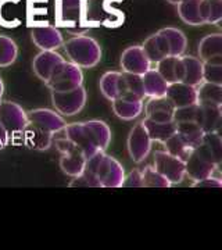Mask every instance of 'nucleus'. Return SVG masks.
Returning a JSON list of instances; mask_svg holds the SVG:
<instances>
[{
    "label": "nucleus",
    "mask_w": 222,
    "mask_h": 250,
    "mask_svg": "<svg viewBox=\"0 0 222 250\" xmlns=\"http://www.w3.org/2000/svg\"><path fill=\"white\" fill-rule=\"evenodd\" d=\"M86 98L88 93L83 86L68 92H52V103L62 117H72L82 111L86 104Z\"/></svg>",
    "instance_id": "nucleus-4"
},
{
    "label": "nucleus",
    "mask_w": 222,
    "mask_h": 250,
    "mask_svg": "<svg viewBox=\"0 0 222 250\" xmlns=\"http://www.w3.org/2000/svg\"><path fill=\"white\" fill-rule=\"evenodd\" d=\"M156 170L160 172L164 178H167L171 185L181 184L185 174V161L169 154L165 150H157L154 153V166Z\"/></svg>",
    "instance_id": "nucleus-6"
},
{
    "label": "nucleus",
    "mask_w": 222,
    "mask_h": 250,
    "mask_svg": "<svg viewBox=\"0 0 222 250\" xmlns=\"http://www.w3.org/2000/svg\"><path fill=\"white\" fill-rule=\"evenodd\" d=\"M22 134H24L25 145L34 150H47L53 143V134L31 124L27 125V128L22 131Z\"/></svg>",
    "instance_id": "nucleus-22"
},
{
    "label": "nucleus",
    "mask_w": 222,
    "mask_h": 250,
    "mask_svg": "<svg viewBox=\"0 0 222 250\" xmlns=\"http://www.w3.org/2000/svg\"><path fill=\"white\" fill-rule=\"evenodd\" d=\"M165 98L175 108L185 107L197 103V90L195 86L187 85L185 82H174L168 85Z\"/></svg>",
    "instance_id": "nucleus-15"
},
{
    "label": "nucleus",
    "mask_w": 222,
    "mask_h": 250,
    "mask_svg": "<svg viewBox=\"0 0 222 250\" xmlns=\"http://www.w3.org/2000/svg\"><path fill=\"white\" fill-rule=\"evenodd\" d=\"M56 25L74 31L83 25L86 17V0H56Z\"/></svg>",
    "instance_id": "nucleus-3"
},
{
    "label": "nucleus",
    "mask_w": 222,
    "mask_h": 250,
    "mask_svg": "<svg viewBox=\"0 0 222 250\" xmlns=\"http://www.w3.org/2000/svg\"><path fill=\"white\" fill-rule=\"evenodd\" d=\"M10 142V135L7 134V131L0 125V149L6 147Z\"/></svg>",
    "instance_id": "nucleus-42"
},
{
    "label": "nucleus",
    "mask_w": 222,
    "mask_h": 250,
    "mask_svg": "<svg viewBox=\"0 0 222 250\" xmlns=\"http://www.w3.org/2000/svg\"><path fill=\"white\" fill-rule=\"evenodd\" d=\"M142 124L146 128V131H147V134H149L153 142L164 143L169 136H172L177 132V123H174V121L157 123V121H151L149 118H144Z\"/></svg>",
    "instance_id": "nucleus-26"
},
{
    "label": "nucleus",
    "mask_w": 222,
    "mask_h": 250,
    "mask_svg": "<svg viewBox=\"0 0 222 250\" xmlns=\"http://www.w3.org/2000/svg\"><path fill=\"white\" fill-rule=\"evenodd\" d=\"M177 134L193 150L203 141L204 131L196 123H179L177 124Z\"/></svg>",
    "instance_id": "nucleus-31"
},
{
    "label": "nucleus",
    "mask_w": 222,
    "mask_h": 250,
    "mask_svg": "<svg viewBox=\"0 0 222 250\" xmlns=\"http://www.w3.org/2000/svg\"><path fill=\"white\" fill-rule=\"evenodd\" d=\"M156 70L167 83L182 82L185 75V65L182 56H167L156 64Z\"/></svg>",
    "instance_id": "nucleus-18"
},
{
    "label": "nucleus",
    "mask_w": 222,
    "mask_h": 250,
    "mask_svg": "<svg viewBox=\"0 0 222 250\" xmlns=\"http://www.w3.org/2000/svg\"><path fill=\"white\" fill-rule=\"evenodd\" d=\"M199 59L203 62H222V35L220 32L205 35L197 47Z\"/></svg>",
    "instance_id": "nucleus-19"
},
{
    "label": "nucleus",
    "mask_w": 222,
    "mask_h": 250,
    "mask_svg": "<svg viewBox=\"0 0 222 250\" xmlns=\"http://www.w3.org/2000/svg\"><path fill=\"white\" fill-rule=\"evenodd\" d=\"M222 123V106H211V104H199L197 103V114L196 124L199 125L204 134L220 132Z\"/></svg>",
    "instance_id": "nucleus-13"
},
{
    "label": "nucleus",
    "mask_w": 222,
    "mask_h": 250,
    "mask_svg": "<svg viewBox=\"0 0 222 250\" xmlns=\"http://www.w3.org/2000/svg\"><path fill=\"white\" fill-rule=\"evenodd\" d=\"M196 114H197V103L185 106V107H178L174 110L172 121L174 123H196Z\"/></svg>",
    "instance_id": "nucleus-39"
},
{
    "label": "nucleus",
    "mask_w": 222,
    "mask_h": 250,
    "mask_svg": "<svg viewBox=\"0 0 222 250\" xmlns=\"http://www.w3.org/2000/svg\"><path fill=\"white\" fill-rule=\"evenodd\" d=\"M64 136L67 139H70L81 152L85 154V157L89 159L92 157L93 154L99 153L95 146L92 145V142L89 141V136L83 128V124L82 123H72V124H67L64 126V129L61 131Z\"/></svg>",
    "instance_id": "nucleus-17"
},
{
    "label": "nucleus",
    "mask_w": 222,
    "mask_h": 250,
    "mask_svg": "<svg viewBox=\"0 0 222 250\" xmlns=\"http://www.w3.org/2000/svg\"><path fill=\"white\" fill-rule=\"evenodd\" d=\"M32 42L40 50H57L64 45V36L56 25H38L31 32Z\"/></svg>",
    "instance_id": "nucleus-11"
},
{
    "label": "nucleus",
    "mask_w": 222,
    "mask_h": 250,
    "mask_svg": "<svg viewBox=\"0 0 222 250\" xmlns=\"http://www.w3.org/2000/svg\"><path fill=\"white\" fill-rule=\"evenodd\" d=\"M117 98L129 99V100H144V89H143L142 75L120 72L118 83H117Z\"/></svg>",
    "instance_id": "nucleus-12"
},
{
    "label": "nucleus",
    "mask_w": 222,
    "mask_h": 250,
    "mask_svg": "<svg viewBox=\"0 0 222 250\" xmlns=\"http://www.w3.org/2000/svg\"><path fill=\"white\" fill-rule=\"evenodd\" d=\"M89 136V141L95 146L98 152H106L111 142V129L110 126L100 120H90L82 123Z\"/></svg>",
    "instance_id": "nucleus-16"
},
{
    "label": "nucleus",
    "mask_w": 222,
    "mask_h": 250,
    "mask_svg": "<svg viewBox=\"0 0 222 250\" xmlns=\"http://www.w3.org/2000/svg\"><path fill=\"white\" fill-rule=\"evenodd\" d=\"M118 77H120V72L118 71H107L106 74L101 75L100 82H99L101 95L106 99H108L110 102L114 100L118 96V93H117Z\"/></svg>",
    "instance_id": "nucleus-36"
},
{
    "label": "nucleus",
    "mask_w": 222,
    "mask_h": 250,
    "mask_svg": "<svg viewBox=\"0 0 222 250\" xmlns=\"http://www.w3.org/2000/svg\"><path fill=\"white\" fill-rule=\"evenodd\" d=\"M182 62L185 65V75L183 81L187 85L197 88L203 82V62L196 56H182Z\"/></svg>",
    "instance_id": "nucleus-29"
},
{
    "label": "nucleus",
    "mask_w": 222,
    "mask_h": 250,
    "mask_svg": "<svg viewBox=\"0 0 222 250\" xmlns=\"http://www.w3.org/2000/svg\"><path fill=\"white\" fill-rule=\"evenodd\" d=\"M199 11L203 24L217 25L222 21V0H200Z\"/></svg>",
    "instance_id": "nucleus-33"
},
{
    "label": "nucleus",
    "mask_w": 222,
    "mask_h": 250,
    "mask_svg": "<svg viewBox=\"0 0 222 250\" xmlns=\"http://www.w3.org/2000/svg\"><path fill=\"white\" fill-rule=\"evenodd\" d=\"M199 7L200 0H182L177 4L178 16L187 25H203Z\"/></svg>",
    "instance_id": "nucleus-32"
},
{
    "label": "nucleus",
    "mask_w": 222,
    "mask_h": 250,
    "mask_svg": "<svg viewBox=\"0 0 222 250\" xmlns=\"http://www.w3.org/2000/svg\"><path fill=\"white\" fill-rule=\"evenodd\" d=\"M18 57L17 43L6 35H0V68L10 67Z\"/></svg>",
    "instance_id": "nucleus-34"
},
{
    "label": "nucleus",
    "mask_w": 222,
    "mask_h": 250,
    "mask_svg": "<svg viewBox=\"0 0 222 250\" xmlns=\"http://www.w3.org/2000/svg\"><path fill=\"white\" fill-rule=\"evenodd\" d=\"M3 93H4V83H3V81L0 78V99L3 96Z\"/></svg>",
    "instance_id": "nucleus-43"
},
{
    "label": "nucleus",
    "mask_w": 222,
    "mask_h": 250,
    "mask_svg": "<svg viewBox=\"0 0 222 250\" xmlns=\"http://www.w3.org/2000/svg\"><path fill=\"white\" fill-rule=\"evenodd\" d=\"M28 124L44 129L50 134L57 135L67 125L64 117L50 108H35L27 113Z\"/></svg>",
    "instance_id": "nucleus-8"
},
{
    "label": "nucleus",
    "mask_w": 222,
    "mask_h": 250,
    "mask_svg": "<svg viewBox=\"0 0 222 250\" xmlns=\"http://www.w3.org/2000/svg\"><path fill=\"white\" fill-rule=\"evenodd\" d=\"M217 168L218 166L208 157H205L199 149H193L185 161V174L193 182L214 175Z\"/></svg>",
    "instance_id": "nucleus-9"
},
{
    "label": "nucleus",
    "mask_w": 222,
    "mask_h": 250,
    "mask_svg": "<svg viewBox=\"0 0 222 250\" xmlns=\"http://www.w3.org/2000/svg\"><path fill=\"white\" fill-rule=\"evenodd\" d=\"M203 82L222 85V62H203Z\"/></svg>",
    "instance_id": "nucleus-38"
},
{
    "label": "nucleus",
    "mask_w": 222,
    "mask_h": 250,
    "mask_svg": "<svg viewBox=\"0 0 222 250\" xmlns=\"http://www.w3.org/2000/svg\"><path fill=\"white\" fill-rule=\"evenodd\" d=\"M83 83V72L82 68L74 62L64 60L52 72L46 82L47 88L52 92H68L77 89Z\"/></svg>",
    "instance_id": "nucleus-2"
},
{
    "label": "nucleus",
    "mask_w": 222,
    "mask_h": 250,
    "mask_svg": "<svg viewBox=\"0 0 222 250\" xmlns=\"http://www.w3.org/2000/svg\"><path fill=\"white\" fill-rule=\"evenodd\" d=\"M61 62H64V57L56 50H40L32 62V68L36 77L46 83L54 68Z\"/></svg>",
    "instance_id": "nucleus-14"
},
{
    "label": "nucleus",
    "mask_w": 222,
    "mask_h": 250,
    "mask_svg": "<svg viewBox=\"0 0 222 250\" xmlns=\"http://www.w3.org/2000/svg\"><path fill=\"white\" fill-rule=\"evenodd\" d=\"M167 1H168L169 4H175V6H177L178 3H181L182 0H167Z\"/></svg>",
    "instance_id": "nucleus-44"
},
{
    "label": "nucleus",
    "mask_w": 222,
    "mask_h": 250,
    "mask_svg": "<svg viewBox=\"0 0 222 250\" xmlns=\"http://www.w3.org/2000/svg\"><path fill=\"white\" fill-rule=\"evenodd\" d=\"M174 110L175 107L165 96L150 98L144 106V114H146L144 118H149L151 121H157V123H168L172 121Z\"/></svg>",
    "instance_id": "nucleus-20"
},
{
    "label": "nucleus",
    "mask_w": 222,
    "mask_h": 250,
    "mask_svg": "<svg viewBox=\"0 0 222 250\" xmlns=\"http://www.w3.org/2000/svg\"><path fill=\"white\" fill-rule=\"evenodd\" d=\"M111 106H113L114 114L124 121H132L141 116L143 111L142 100L116 98L114 100H111Z\"/></svg>",
    "instance_id": "nucleus-24"
},
{
    "label": "nucleus",
    "mask_w": 222,
    "mask_h": 250,
    "mask_svg": "<svg viewBox=\"0 0 222 250\" xmlns=\"http://www.w3.org/2000/svg\"><path fill=\"white\" fill-rule=\"evenodd\" d=\"M208 157L210 160L215 163L218 167L222 163V138L220 132H210L204 134L202 143L196 147Z\"/></svg>",
    "instance_id": "nucleus-25"
},
{
    "label": "nucleus",
    "mask_w": 222,
    "mask_h": 250,
    "mask_svg": "<svg viewBox=\"0 0 222 250\" xmlns=\"http://www.w3.org/2000/svg\"><path fill=\"white\" fill-rule=\"evenodd\" d=\"M197 103L222 106V85H215L210 82H202L197 88Z\"/></svg>",
    "instance_id": "nucleus-30"
},
{
    "label": "nucleus",
    "mask_w": 222,
    "mask_h": 250,
    "mask_svg": "<svg viewBox=\"0 0 222 250\" xmlns=\"http://www.w3.org/2000/svg\"><path fill=\"white\" fill-rule=\"evenodd\" d=\"M162 145H164V150L165 152H168L169 154H172V156H175V157H178V159H181V160L183 161H186L189 154L192 153V149L181 139V136L177 132L172 135V136H169L168 139L162 143Z\"/></svg>",
    "instance_id": "nucleus-35"
},
{
    "label": "nucleus",
    "mask_w": 222,
    "mask_h": 250,
    "mask_svg": "<svg viewBox=\"0 0 222 250\" xmlns=\"http://www.w3.org/2000/svg\"><path fill=\"white\" fill-rule=\"evenodd\" d=\"M193 188H221L222 187V179L218 177H214L210 175L207 178L200 179V181H196L193 182Z\"/></svg>",
    "instance_id": "nucleus-41"
},
{
    "label": "nucleus",
    "mask_w": 222,
    "mask_h": 250,
    "mask_svg": "<svg viewBox=\"0 0 222 250\" xmlns=\"http://www.w3.org/2000/svg\"><path fill=\"white\" fill-rule=\"evenodd\" d=\"M142 46L143 52L146 54V57L149 59V62L151 64H157V62L162 60L164 57L169 56L168 43L165 41V38L161 35L160 32L157 31L156 34L150 35Z\"/></svg>",
    "instance_id": "nucleus-21"
},
{
    "label": "nucleus",
    "mask_w": 222,
    "mask_h": 250,
    "mask_svg": "<svg viewBox=\"0 0 222 250\" xmlns=\"http://www.w3.org/2000/svg\"><path fill=\"white\" fill-rule=\"evenodd\" d=\"M62 47L68 60L81 68H93L101 60V47L92 36H72L67 42L64 41Z\"/></svg>",
    "instance_id": "nucleus-1"
},
{
    "label": "nucleus",
    "mask_w": 222,
    "mask_h": 250,
    "mask_svg": "<svg viewBox=\"0 0 222 250\" xmlns=\"http://www.w3.org/2000/svg\"><path fill=\"white\" fill-rule=\"evenodd\" d=\"M0 125L7 131L11 136L22 134L27 128L28 117L27 111L16 102L1 100L0 102Z\"/></svg>",
    "instance_id": "nucleus-5"
},
{
    "label": "nucleus",
    "mask_w": 222,
    "mask_h": 250,
    "mask_svg": "<svg viewBox=\"0 0 222 250\" xmlns=\"http://www.w3.org/2000/svg\"><path fill=\"white\" fill-rule=\"evenodd\" d=\"M142 185L143 188H169L167 178H164L159 171L156 170L153 166H147L142 170Z\"/></svg>",
    "instance_id": "nucleus-37"
},
{
    "label": "nucleus",
    "mask_w": 222,
    "mask_h": 250,
    "mask_svg": "<svg viewBox=\"0 0 222 250\" xmlns=\"http://www.w3.org/2000/svg\"><path fill=\"white\" fill-rule=\"evenodd\" d=\"M143 89L146 98H164L167 93L168 83L164 81L156 68H150L142 75Z\"/></svg>",
    "instance_id": "nucleus-23"
},
{
    "label": "nucleus",
    "mask_w": 222,
    "mask_h": 250,
    "mask_svg": "<svg viewBox=\"0 0 222 250\" xmlns=\"http://www.w3.org/2000/svg\"><path fill=\"white\" fill-rule=\"evenodd\" d=\"M122 71L136 75H143L151 68V62L146 57L141 45H132L126 47L120 59Z\"/></svg>",
    "instance_id": "nucleus-10"
},
{
    "label": "nucleus",
    "mask_w": 222,
    "mask_h": 250,
    "mask_svg": "<svg viewBox=\"0 0 222 250\" xmlns=\"http://www.w3.org/2000/svg\"><path fill=\"white\" fill-rule=\"evenodd\" d=\"M121 188H143L142 185V171L132 170L128 175H125Z\"/></svg>",
    "instance_id": "nucleus-40"
},
{
    "label": "nucleus",
    "mask_w": 222,
    "mask_h": 250,
    "mask_svg": "<svg viewBox=\"0 0 222 250\" xmlns=\"http://www.w3.org/2000/svg\"><path fill=\"white\" fill-rule=\"evenodd\" d=\"M151 143L153 141L150 139V136L142 123L133 125V128L128 135V139H126V147H128V153H129L131 159L136 164L144 161V159L149 156L151 150Z\"/></svg>",
    "instance_id": "nucleus-7"
},
{
    "label": "nucleus",
    "mask_w": 222,
    "mask_h": 250,
    "mask_svg": "<svg viewBox=\"0 0 222 250\" xmlns=\"http://www.w3.org/2000/svg\"><path fill=\"white\" fill-rule=\"evenodd\" d=\"M159 32L165 38V41L168 43L169 56H183L185 54L187 47V38L181 29L167 27L161 28Z\"/></svg>",
    "instance_id": "nucleus-28"
},
{
    "label": "nucleus",
    "mask_w": 222,
    "mask_h": 250,
    "mask_svg": "<svg viewBox=\"0 0 222 250\" xmlns=\"http://www.w3.org/2000/svg\"><path fill=\"white\" fill-rule=\"evenodd\" d=\"M85 163H86V157L85 154L81 152L80 149L74 150L71 153H65L61 154L60 157V168L61 171L68 175V177H78L83 172L85 168Z\"/></svg>",
    "instance_id": "nucleus-27"
}]
</instances>
